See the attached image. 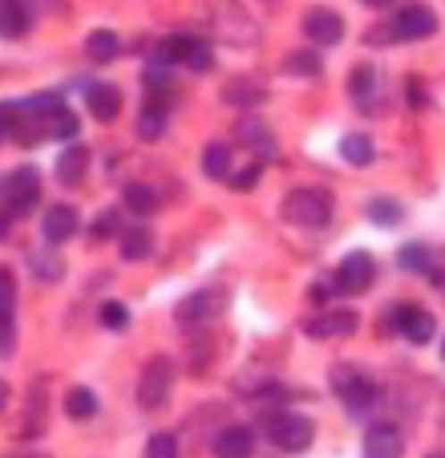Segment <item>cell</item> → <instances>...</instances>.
I'll return each instance as SVG.
<instances>
[{"label":"cell","mask_w":445,"mask_h":458,"mask_svg":"<svg viewBox=\"0 0 445 458\" xmlns=\"http://www.w3.org/2000/svg\"><path fill=\"white\" fill-rule=\"evenodd\" d=\"M280 216L296 227H308V232H320V227L332 224L336 216V199L332 191H320V187H296L288 191L280 199Z\"/></svg>","instance_id":"cell-1"},{"label":"cell","mask_w":445,"mask_h":458,"mask_svg":"<svg viewBox=\"0 0 445 458\" xmlns=\"http://www.w3.org/2000/svg\"><path fill=\"white\" fill-rule=\"evenodd\" d=\"M264 434L275 442L280 450H291V454H300V450L312 446L316 438V422L308 414H296V410H283V414H264Z\"/></svg>","instance_id":"cell-2"},{"label":"cell","mask_w":445,"mask_h":458,"mask_svg":"<svg viewBox=\"0 0 445 458\" xmlns=\"http://www.w3.org/2000/svg\"><path fill=\"white\" fill-rule=\"evenodd\" d=\"M158 61L163 65H187L190 73H211L214 70V49L206 41H198V37H187V33H179V37H166L163 45H158Z\"/></svg>","instance_id":"cell-3"},{"label":"cell","mask_w":445,"mask_h":458,"mask_svg":"<svg viewBox=\"0 0 445 458\" xmlns=\"http://www.w3.org/2000/svg\"><path fill=\"white\" fill-rule=\"evenodd\" d=\"M41 203V174L33 166H17V171L4 179V216L21 219Z\"/></svg>","instance_id":"cell-4"},{"label":"cell","mask_w":445,"mask_h":458,"mask_svg":"<svg viewBox=\"0 0 445 458\" xmlns=\"http://www.w3.org/2000/svg\"><path fill=\"white\" fill-rule=\"evenodd\" d=\"M171 386H174V361L171 357H150L138 377V406L142 410H158L166 398H171Z\"/></svg>","instance_id":"cell-5"},{"label":"cell","mask_w":445,"mask_h":458,"mask_svg":"<svg viewBox=\"0 0 445 458\" xmlns=\"http://www.w3.org/2000/svg\"><path fill=\"white\" fill-rule=\"evenodd\" d=\"M373 280H377V259L368 256V251H348V256L336 264V272H332L336 293H344V296L368 293V288H373Z\"/></svg>","instance_id":"cell-6"},{"label":"cell","mask_w":445,"mask_h":458,"mask_svg":"<svg viewBox=\"0 0 445 458\" xmlns=\"http://www.w3.org/2000/svg\"><path fill=\"white\" fill-rule=\"evenodd\" d=\"M381 325H385V329H393V333H405V341H413V345H425V341L437 333L433 312L417 309V304H393V309L385 312V320H381Z\"/></svg>","instance_id":"cell-7"},{"label":"cell","mask_w":445,"mask_h":458,"mask_svg":"<svg viewBox=\"0 0 445 458\" xmlns=\"http://www.w3.org/2000/svg\"><path fill=\"white\" fill-rule=\"evenodd\" d=\"M222 309H227V293H222L219 284H211V288H198V293L182 296L179 309H174V317H179L182 325H203V320L219 317Z\"/></svg>","instance_id":"cell-8"},{"label":"cell","mask_w":445,"mask_h":458,"mask_svg":"<svg viewBox=\"0 0 445 458\" xmlns=\"http://www.w3.org/2000/svg\"><path fill=\"white\" fill-rule=\"evenodd\" d=\"M360 317L352 309H328V312H316V317L304 320V333L316 341H332V337H348V333H357Z\"/></svg>","instance_id":"cell-9"},{"label":"cell","mask_w":445,"mask_h":458,"mask_svg":"<svg viewBox=\"0 0 445 458\" xmlns=\"http://www.w3.org/2000/svg\"><path fill=\"white\" fill-rule=\"evenodd\" d=\"M365 458H405V438L393 422L368 426L365 434Z\"/></svg>","instance_id":"cell-10"},{"label":"cell","mask_w":445,"mask_h":458,"mask_svg":"<svg viewBox=\"0 0 445 458\" xmlns=\"http://www.w3.org/2000/svg\"><path fill=\"white\" fill-rule=\"evenodd\" d=\"M211 450H214V458H251L256 434L248 426H219L211 438Z\"/></svg>","instance_id":"cell-11"},{"label":"cell","mask_w":445,"mask_h":458,"mask_svg":"<svg viewBox=\"0 0 445 458\" xmlns=\"http://www.w3.org/2000/svg\"><path fill=\"white\" fill-rule=\"evenodd\" d=\"M304 37H308L312 45H340V37H344L340 13H332V9H312L308 17H304Z\"/></svg>","instance_id":"cell-12"},{"label":"cell","mask_w":445,"mask_h":458,"mask_svg":"<svg viewBox=\"0 0 445 458\" xmlns=\"http://www.w3.org/2000/svg\"><path fill=\"white\" fill-rule=\"evenodd\" d=\"M78 227H81L78 208H69V203L49 208V211H45V219H41V232H45V240H49V243H65L69 235H78Z\"/></svg>","instance_id":"cell-13"},{"label":"cell","mask_w":445,"mask_h":458,"mask_svg":"<svg viewBox=\"0 0 445 458\" xmlns=\"http://www.w3.org/2000/svg\"><path fill=\"white\" fill-rule=\"evenodd\" d=\"M86 106L94 110L97 122H113L122 114V106H126V98H122L118 86H110V81H97V86L86 89Z\"/></svg>","instance_id":"cell-14"},{"label":"cell","mask_w":445,"mask_h":458,"mask_svg":"<svg viewBox=\"0 0 445 458\" xmlns=\"http://www.w3.org/2000/svg\"><path fill=\"white\" fill-rule=\"evenodd\" d=\"M393 25H397V37H401V41H421V37L437 33L433 9H401V17H393Z\"/></svg>","instance_id":"cell-15"},{"label":"cell","mask_w":445,"mask_h":458,"mask_svg":"<svg viewBox=\"0 0 445 458\" xmlns=\"http://www.w3.org/2000/svg\"><path fill=\"white\" fill-rule=\"evenodd\" d=\"M89 147H81V142H69L65 150L57 155V179L61 182H81L89 171Z\"/></svg>","instance_id":"cell-16"},{"label":"cell","mask_w":445,"mask_h":458,"mask_svg":"<svg viewBox=\"0 0 445 458\" xmlns=\"http://www.w3.org/2000/svg\"><path fill=\"white\" fill-rule=\"evenodd\" d=\"M235 134H239L243 142H251V150L264 158L275 155V139H272V130L264 126V122L256 118V114H248V118H239V126H235Z\"/></svg>","instance_id":"cell-17"},{"label":"cell","mask_w":445,"mask_h":458,"mask_svg":"<svg viewBox=\"0 0 445 458\" xmlns=\"http://www.w3.org/2000/svg\"><path fill=\"white\" fill-rule=\"evenodd\" d=\"M122 208L134 211V216H155L158 211L155 187H146V182H126V187H122Z\"/></svg>","instance_id":"cell-18"},{"label":"cell","mask_w":445,"mask_h":458,"mask_svg":"<svg viewBox=\"0 0 445 458\" xmlns=\"http://www.w3.org/2000/svg\"><path fill=\"white\" fill-rule=\"evenodd\" d=\"M222 102L239 106V110H251V106L264 102V89H259L251 78H235V81H227V86H222Z\"/></svg>","instance_id":"cell-19"},{"label":"cell","mask_w":445,"mask_h":458,"mask_svg":"<svg viewBox=\"0 0 445 458\" xmlns=\"http://www.w3.org/2000/svg\"><path fill=\"white\" fill-rule=\"evenodd\" d=\"M118 251H122V259L138 264V259H146L150 251H155V235L146 232V227H134V232H122V235H118Z\"/></svg>","instance_id":"cell-20"},{"label":"cell","mask_w":445,"mask_h":458,"mask_svg":"<svg viewBox=\"0 0 445 458\" xmlns=\"http://www.w3.org/2000/svg\"><path fill=\"white\" fill-rule=\"evenodd\" d=\"M203 171L219 182H231V147L227 142H211L203 150Z\"/></svg>","instance_id":"cell-21"},{"label":"cell","mask_w":445,"mask_h":458,"mask_svg":"<svg viewBox=\"0 0 445 458\" xmlns=\"http://www.w3.org/2000/svg\"><path fill=\"white\" fill-rule=\"evenodd\" d=\"M86 53L97 61V65H105V61H113L122 53V41L118 33H110V29H94V33L86 37Z\"/></svg>","instance_id":"cell-22"},{"label":"cell","mask_w":445,"mask_h":458,"mask_svg":"<svg viewBox=\"0 0 445 458\" xmlns=\"http://www.w3.org/2000/svg\"><path fill=\"white\" fill-rule=\"evenodd\" d=\"M33 25V9L29 4H0V33L4 37H25Z\"/></svg>","instance_id":"cell-23"},{"label":"cell","mask_w":445,"mask_h":458,"mask_svg":"<svg viewBox=\"0 0 445 458\" xmlns=\"http://www.w3.org/2000/svg\"><path fill=\"white\" fill-rule=\"evenodd\" d=\"M373 155H377V150H373V139H368V134H344L340 139V158L344 163L368 166L373 163Z\"/></svg>","instance_id":"cell-24"},{"label":"cell","mask_w":445,"mask_h":458,"mask_svg":"<svg viewBox=\"0 0 445 458\" xmlns=\"http://www.w3.org/2000/svg\"><path fill=\"white\" fill-rule=\"evenodd\" d=\"M65 414L78 418V422L94 418V414H97V394H94V389H86V386H73V389L65 394Z\"/></svg>","instance_id":"cell-25"},{"label":"cell","mask_w":445,"mask_h":458,"mask_svg":"<svg viewBox=\"0 0 445 458\" xmlns=\"http://www.w3.org/2000/svg\"><path fill=\"white\" fill-rule=\"evenodd\" d=\"M29 264H33V276L41 280V284H57V280L65 276V264H61L53 251H29Z\"/></svg>","instance_id":"cell-26"},{"label":"cell","mask_w":445,"mask_h":458,"mask_svg":"<svg viewBox=\"0 0 445 458\" xmlns=\"http://www.w3.org/2000/svg\"><path fill=\"white\" fill-rule=\"evenodd\" d=\"M320 57L316 49H300V53H291V57H283V73H296V78H320Z\"/></svg>","instance_id":"cell-27"},{"label":"cell","mask_w":445,"mask_h":458,"mask_svg":"<svg viewBox=\"0 0 445 458\" xmlns=\"http://www.w3.org/2000/svg\"><path fill=\"white\" fill-rule=\"evenodd\" d=\"M373 402H377V386H373V381H360V386H352L348 394H344V406H348V414L357 418V414H368V410H373Z\"/></svg>","instance_id":"cell-28"},{"label":"cell","mask_w":445,"mask_h":458,"mask_svg":"<svg viewBox=\"0 0 445 458\" xmlns=\"http://www.w3.org/2000/svg\"><path fill=\"white\" fill-rule=\"evenodd\" d=\"M397 264H401L405 272H429V264H433V251H429L425 243H405V248L397 251Z\"/></svg>","instance_id":"cell-29"},{"label":"cell","mask_w":445,"mask_h":458,"mask_svg":"<svg viewBox=\"0 0 445 458\" xmlns=\"http://www.w3.org/2000/svg\"><path fill=\"white\" fill-rule=\"evenodd\" d=\"M163 130H166V110H158V106H146V110L138 114V139L155 142V139H163Z\"/></svg>","instance_id":"cell-30"},{"label":"cell","mask_w":445,"mask_h":458,"mask_svg":"<svg viewBox=\"0 0 445 458\" xmlns=\"http://www.w3.org/2000/svg\"><path fill=\"white\" fill-rule=\"evenodd\" d=\"M368 219H373L377 227H397L405 219V211H401L397 199H373L368 203Z\"/></svg>","instance_id":"cell-31"},{"label":"cell","mask_w":445,"mask_h":458,"mask_svg":"<svg viewBox=\"0 0 445 458\" xmlns=\"http://www.w3.org/2000/svg\"><path fill=\"white\" fill-rule=\"evenodd\" d=\"M146 458H179V438L166 430L150 434V442H146Z\"/></svg>","instance_id":"cell-32"},{"label":"cell","mask_w":445,"mask_h":458,"mask_svg":"<svg viewBox=\"0 0 445 458\" xmlns=\"http://www.w3.org/2000/svg\"><path fill=\"white\" fill-rule=\"evenodd\" d=\"M328 381H332V389L344 398L352 386H360V381H365V373H360L357 365H332V377H328Z\"/></svg>","instance_id":"cell-33"},{"label":"cell","mask_w":445,"mask_h":458,"mask_svg":"<svg viewBox=\"0 0 445 458\" xmlns=\"http://www.w3.org/2000/svg\"><path fill=\"white\" fill-rule=\"evenodd\" d=\"M97 320H102L105 329H126V325H130V309H126V304H118V301H105L102 309H97Z\"/></svg>","instance_id":"cell-34"},{"label":"cell","mask_w":445,"mask_h":458,"mask_svg":"<svg viewBox=\"0 0 445 458\" xmlns=\"http://www.w3.org/2000/svg\"><path fill=\"white\" fill-rule=\"evenodd\" d=\"M348 94H352V98H360V102H365V98L373 94V70H368V65H357V70H352V78H348Z\"/></svg>","instance_id":"cell-35"},{"label":"cell","mask_w":445,"mask_h":458,"mask_svg":"<svg viewBox=\"0 0 445 458\" xmlns=\"http://www.w3.org/2000/svg\"><path fill=\"white\" fill-rule=\"evenodd\" d=\"M393 41H401V37H397V25H389V21H385V25H373V29L365 33V45H368V49H377V45H393Z\"/></svg>","instance_id":"cell-36"},{"label":"cell","mask_w":445,"mask_h":458,"mask_svg":"<svg viewBox=\"0 0 445 458\" xmlns=\"http://www.w3.org/2000/svg\"><path fill=\"white\" fill-rule=\"evenodd\" d=\"M259 174H264V166H259V163L243 166V171H235V174H231V187H235V191H251V187L259 182Z\"/></svg>","instance_id":"cell-37"},{"label":"cell","mask_w":445,"mask_h":458,"mask_svg":"<svg viewBox=\"0 0 445 458\" xmlns=\"http://www.w3.org/2000/svg\"><path fill=\"white\" fill-rule=\"evenodd\" d=\"M332 296H336V284H332V280H328V284H312V288H308V301L316 304L320 312H328V304H332Z\"/></svg>","instance_id":"cell-38"},{"label":"cell","mask_w":445,"mask_h":458,"mask_svg":"<svg viewBox=\"0 0 445 458\" xmlns=\"http://www.w3.org/2000/svg\"><path fill=\"white\" fill-rule=\"evenodd\" d=\"M113 224H118V211H105V216L89 227V240L97 243V240H105V235H113Z\"/></svg>","instance_id":"cell-39"},{"label":"cell","mask_w":445,"mask_h":458,"mask_svg":"<svg viewBox=\"0 0 445 458\" xmlns=\"http://www.w3.org/2000/svg\"><path fill=\"white\" fill-rule=\"evenodd\" d=\"M409 102L413 106H425V89L417 86V78H409Z\"/></svg>","instance_id":"cell-40"},{"label":"cell","mask_w":445,"mask_h":458,"mask_svg":"<svg viewBox=\"0 0 445 458\" xmlns=\"http://www.w3.org/2000/svg\"><path fill=\"white\" fill-rule=\"evenodd\" d=\"M433 284H437V288H441V293H445V272H433Z\"/></svg>","instance_id":"cell-41"},{"label":"cell","mask_w":445,"mask_h":458,"mask_svg":"<svg viewBox=\"0 0 445 458\" xmlns=\"http://www.w3.org/2000/svg\"><path fill=\"white\" fill-rule=\"evenodd\" d=\"M429 458H445V454H429Z\"/></svg>","instance_id":"cell-42"},{"label":"cell","mask_w":445,"mask_h":458,"mask_svg":"<svg viewBox=\"0 0 445 458\" xmlns=\"http://www.w3.org/2000/svg\"><path fill=\"white\" fill-rule=\"evenodd\" d=\"M441 353H445V345H441Z\"/></svg>","instance_id":"cell-43"}]
</instances>
